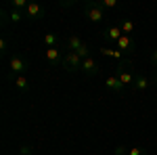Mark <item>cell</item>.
<instances>
[{"label": "cell", "instance_id": "obj_1", "mask_svg": "<svg viewBox=\"0 0 157 155\" xmlns=\"http://www.w3.org/2000/svg\"><path fill=\"white\" fill-rule=\"evenodd\" d=\"M67 52H75V55H80L82 59H86V57H90V46L86 44L84 40H80V36L69 34V36H67Z\"/></svg>", "mask_w": 157, "mask_h": 155}, {"label": "cell", "instance_id": "obj_2", "mask_svg": "<svg viewBox=\"0 0 157 155\" xmlns=\"http://www.w3.org/2000/svg\"><path fill=\"white\" fill-rule=\"evenodd\" d=\"M84 15L90 23H101L105 19V13H103V6L98 2H88L84 6Z\"/></svg>", "mask_w": 157, "mask_h": 155}, {"label": "cell", "instance_id": "obj_3", "mask_svg": "<svg viewBox=\"0 0 157 155\" xmlns=\"http://www.w3.org/2000/svg\"><path fill=\"white\" fill-rule=\"evenodd\" d=\"M128 67H130V61H120V65H117V69H115V76L121 80L124 86H132L134 80H136V76H134Z\"/></svg>", "mask_w": 157, "mask_h": 155}, {"label": "cell", "instance_id": "obj_4", "mask_svg": "<svg viewBox=\"0 0 157 155\" xmlns=\"http://www.w3.org/2000/svg\"><path fill=\"white\" fill-rule=\"evenodd\" d=\"M82 57L80 55H75V52H67L65 55V59H63V67L67 69V72H82Z\"/></svg>", "mask_w": 157, "mask_h": 155}, {"label": "cell", "instance_id": "obj_5", "mask_svg": "<svg viewBox=\"0 0 157 155\" xmlns=\"http://www.w3.org/2000/svg\"><path fill=\"white\" fill-rule=\"evenodd\" d=\"M9 67H11V72H13V78L15 76H23V72L27 69V61L21 55H13L11 59H9Z\"/></svg>", "mask_w": 157, "mask_h": 155}, {"label": "cell", "instance_id": "obj_6", "mask_svg": "<svg viewBox=\"0 0 157 155\" xmlns=\"http://www.w3.org/2000/svg\"><path fill=\"white\" fill-rule=\"evenodd\" d=\"M82 72L86 73V76H98V72H101V65L97 63V59L90 55V57H86L84 61H82Z\"/></svg>", "mask_w": 157, "mask_h": 155}, {"label": "cell", "instance_id": "obj_7", "mask_svg": "<svg viewBox=\"0 0 157 155\" xmlns=\"http://www.w3.org/2000/svg\"><path fill=\"white\" fill-rule=\"evenodd\" d=\"M44 6L42 4H38V2H29L27 4V9H25V17L27 19H34V21H38V19H42L44 17Z\"/></svg>", "mask_w": 157, "mask_h": 155}, {"label": "cell", "instance_id": "obj_8", "mask_svg": "<svg viewBox=\"0 0 157 155\" xmlns=\"http://www.w3.org/2000/svg\"><path fill=\"white\" fill-rule=\"evenodd\" d=\"M105 88H107V90H113V92H124L126 86H124L121 80L113 73V76H107V78H105Z\"/></svg>", "mask_w": 157, "mask_h": 155}, {"label": "cell", "instance_id": "obj_9", "mask_svg": "<svg viewBox=\"0 0 157 155\" xmlns=\"http://www.w3.org/2000/svg\"><path fill=\"white\" fill-rule=\"evenodd\" d=\"M115 48H117V50H121V52H134V48H136L134 38L132 36H121L120 40H117Z\"/></svg>", "mask_w": 157, "mask_h": 155}, {"label": "cell", "instance_id": "obj_10", "mask_svg": "<svg viewBox=\"0 0 157 155\" xmlns=\"http://www.w3.org/2000/svg\"><path fill=\"white\" fill-rule=\"evenodd\" d=\"M63 59H65V57H61L59 46H55V48H46V61H48L50 65H63Z\"/></svg>", "mask_w": 157, "mask_h": 155}, {"label": "cell", "instance_id": "obj_11", "mask_svg": "<svg viewBox=\"0 0 157 155\" xmlns=\"http://www.w3.org/2000/svg\"><path fill=\"white\" fill-rule=\"evenodd\" d=\"M13 86L19 90V92H29V80H27V76H15L13 78Z\"/></svg>", "mask_w": 157, "mask_h": 155}, {"label": "cell", "instance_id": "obj_12", "mask_svg": "<svg viewBox=\"0 0 157 155\" xmlns=\"http://www.w3.org/2000/svg\"><path fill=\"white\" fill-rule=\"evenodd\" d=\"M121 36H124V32H121L120 25H111V27H107V32H105V38L111 40V42H115V44H117V40Z\"/></svg>", "mask_w": 157, "mask_h": 155}, {"label": "cell", "instance_id": "obj_13", "mask_svg": "<svg viewBox=\"0 0 157 155\" xmlns=\"http://www.w3.org/2000/svg\"><path fill=\"white\" fill-rule=\"evenodd\" d=\"M149 86H151V82L147 80L145 76H136V80H134V84H132V88L136 90V92H145Z\"/></svg>", "mask_w": 157, "mask_h": 155}, {"label": "cell", "instance_id": "obj_14", "mask_svg": "<svg viewBox=\"0 0 157 155\" xmlns=\"http://www.w3.org/2000/svg\"><path fill=\"white\" fill-rule=\"evenodd\" d=\"M120 27H121V32H124V36H132V32H134L132 19H121V21H120Z\"/></svg>", "mask_w": 157, "mask_h": 155}, {"label": "cell", "instance_id": "obj_15", "mask_svg": "<svg viewBox=\"0 0 157 155\" xmlns=\"http://www.w3.org/2000/svg\"><path fill=\"white\" fill-rule=\"evenodd\" d=\"M101 55H105V57H113V59H117V61H121V50H117V48H101Z\"/></svg>", "mask_w": 157, "mask_h": 155}, {"label": "cell", "instance_id": "obj_16", "mask_svg": "<svg viewBox=\"0 0 157 155\" xmlns=\"http://www.w3.org/2000/svg\"><path fill=\"white\" fill-rule=\"evenodd\" d=\"M9 19L13 21V25H17V23H21L25 19V13L23 11H13L11 9V13H9Z\"/></svg>", "mask_w": 157, "mask_h": 155}, {"label": "cell", "instance_id": "obj_17", "mask_svg": "<svg viewBox=\"0 0 157 155\" xmlns=\"http://www.w3.org/2000/svg\"><path fill=\"white\" fill-rule=\"evenodd\" d=\"M44 44H46V48L59 46V36H57V34H46V36H44Z\"/></svg>", "mask_w": 157, "mask_h": 155}, {"label": "cell", "instance_id": "obj_18", "mask_svg": "<svg viewBox=\"0 0 157 155\" xmlns=\"http://www.w3.org/2000/svg\"><path fill=\"white\" fill-rule=\"evenodd\" d=\"M27 0H13V4H11V9L13 11H23L25 13V9H27Z\"/></svg>", "mask_w": 157, "mask_h": 155}, {"label": "cell", "instance_id": "obj_19", "mask_svg": "<svg viewBox=\"0 0 157 155\" xmlns=\"http://www.w3.org/2000/svg\"><path fill=\"white\" fill-rule=\"evenodd\" d=\"M98 4L103 6V11H105V9H115V6H117V0H101Z\"/></svg>", "mask_w": 157, "mask_h": 155}, {"label": "cell", "instance_id": "obj_20", "mask_svg": "<svg viewBox=\"0 0 157 155\" xmlns=\"http://www.w3.org/2000/svg\"><path fill=\"white\" fill-rule=\"evenodd\" d=\"M34 153V147L32 145H21L19 147V155H32Z\"/></svg>", "mask_w": 157, "mask_h": 155}, {"label": "cell", "instance_id": "obj_21", "mask_svg": "<svg viewBox=\"0 0 157 155\" xmlns=\"http://www.w3.org/2000/svg\"><path fill=\"white\" fill-rule=\"evenodd\" d=\"M6 50H9V40H6V38H2V40H0V52H2V55H6Z\"/></svg>", "mask_w": 157, "mask_h": 155}, {"label": "cell", "instance_id": "obj_22", "mask_svg": "<svg viewBox=\"0 0 157 155\" xmlns=\"http://www.w3.org/2000/svg\"><path fill=\"white\" fill-rule=\"evenodd\" d=\"M128 155H143V149L140 147H132V149H128Z\"/></svg>", "mask_w": 157, "mask_h": 155}, {"label": "cell", "instance_id": "obj_23", "mask_svg": "<svg viewBox=\"0 0 157 155\" xmlns=\"http://www.w3.org/2000/svg\"><path fill=\"white\" fill-rule=\"evenodd\" d=\"M115 155H128V149H126L124 145H120V147L115 149Z\"/></svg>", "mask_w": 157, "mask_h": 155}, {"label": "cell", "instance_id": "obj_24", "mask_svg": "<svg viewBox=\"0 0 157 155\" xmlns=\"http://www.w3.org/2000/svg\"><path fill=\"white\" fill-rule=\"evenodd\" d=\"M151 63L157 67V48H153V50H151Z\"/></svg>", "mask_w": 157, "mask_h": 155}, {"label": "cell", "instance_id": "obj_25", "mask_svg": "<svg viewBox=\"0 0 157 155\" xmlns=\"http://www.w3.org/2000/svg\"><path fill=\"white\" fill-rule=\"evenodd\" d=\"M153 84L157 86V72H155V76H153Z\"/></svg>", "mask_w": 157, "mask_h": 155}]
</instances>
